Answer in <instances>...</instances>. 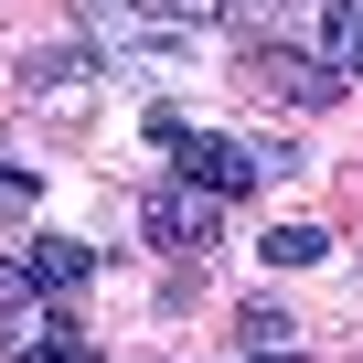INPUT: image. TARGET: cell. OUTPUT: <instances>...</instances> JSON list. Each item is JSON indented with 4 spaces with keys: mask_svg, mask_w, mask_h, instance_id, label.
Wrapping results in <instances>:
<instances>
[{
    "mask_svg": "<svg viewBox=\"0 0 363 363\" xmlns=\"http://www.w3.org/2000/svg\"><path fill=\"white\" fill-rule=\"evenodd\" d=\"M235 342H246V352H289V310L246 299V310H235Z\"/></svg>",
    "mask_w": 363,
    "mask_h": 363,
    "instance_id": "cell-11",
    "label": "cell"
},
{
    "mask_svg": "<svg viewBox=\"0 0 363 363\" xmlns=\"http://www.w3.org/2000/svg\"><path fill=\"white\" fill-rule=\"evenodd\" d=\"M214 214H225V193H203V182H150V193H139V225H150L171 257H193V246L214 235Z\"/></svg>",
    "mask_w": 363,
    "mask_h": 363,
    "instance_id": "cell-2",
    "label": "cell"
},
{
    "mask_svg": "<svg viewBox=\"0 0 363 363\" xmlns=\"http://www.w3.org/2000/svg\"><path fill=\"white\" fill-rule=\"evenodd\" d=\"M320 54L342 75H363V0H331V22H320Z\"/></svg>",
    "mask_w": 363,
    "mask_h": 363,
    "instance_id": "cell-6",
    "label": "cell"
},
{
    "mask_svg": "<svg viewBox=\"0 0 363 363\" xmlns=\"http://www.w3.org/2000/svg\"><path fill=\"white\" fill-rule=\"evenodd\" d=\"M171 160H182V182H203V193H246V182H267V171H289V139H225V128H182L171 139Z\"/></svg>",
    "mask_w": 363,
    "mask_h": 363,
    "instance_id": "cell-1",
    "label": "cell"
},
{
    "mask_svg": "<svg viewBox=\"0 0 363 363\" xmlns=\"http://www.w3.org/2000/svg\"><path fill=\"white\" fill-rule=\"evenodd\" d=\"M86 75H96V65H86V43H43V54L22 65V96H33V107H54V118H75V107H86Z\"/></svg>",
    "mask_w": 363,
    "mask_h": 363,
    "instance_id": "cell-4",
    "label": "cell"
},
{
    "mask_svg": "<svg viewBox=\"0 0 363 363\" xmlns=\"http://www.w3.org/2000/svg\"><path fill=\"white\" fill-rule=\"evenodd\" d=\"M107 11H128V22H171V33H203L225 0H107Z\"/></svg>",
    "mask_w": 363,
    "mask_h": 363,
    "instance_id": "cell-8",
    "label": "cell"
},
{
    "mask_svg": "<svg viewBox=\"0 0 363 363\" xmlns=\"http://www.w3.org/2000/svg\"><path fill=\"white\" fill-rule=\"evenodd\" d=\"M257 257H267V267H320V257H331V235H320V225H278Z\"/></svg>",
    "mask_w": 363,
    "mask_h": 363,
    "instance_id": "cell-10",
    "label": "cell"
},
{
    "mask_svg": "<svg viewBox=\"0 0 363 363\" xmlns=\"http://www.w3.org/2000/svg\"><path fill=\"white\" fill-rule=\"evenodd\" d=\"M43 299V278L22 267V257H0V352H11V331H22V310Z\"/></svg>",
    "mask_w": 363,
    "mask_h": 363,
    "instance_id": "cell-9",
    "label": "cell"
},
{
    "mask_svg": "<svg viewBox=\"0 0 363 363\" xmlns=\"http://www.w3.org/2000/svg\"><path fill=\"white\" fill-rule=\"evenodd\" d=\"M257 86H267L278 107H331L352 75H342L331 54H257Z\"/></svg>",
    "mask_w": 363,
    "mask_h": 363,
    "instance_id": "cell-3",
    "label": "cell"
},
{
    "mask_svg": "<svg viewBox=\"0 0 363 363\" xmlns=\"http://www.w3.org/2000/svg\"><path fill=\"white\" fill-rule=\"evenodd\" d=\"M0 363H96V342H86L75 320H54L43 342H11V352H0Z\"/></svg>",
    "mask_w": 363,
    "mask_h": 363,
    "instance_id": "cell-7",
    "label": "cell"
},
{
    "mask_svg": "<svg viewBox=\"0 0 363 363\" xmlns=\"http://www.w3.org/2000/svg\"><path fill=\"white\" fill-rule=\"evenodd\" d=\"M33 193H43V182H33V171H11V160H0V225H22V214H33Z\"/></svg>",
    "mask_w": 363,
    "mask_h": 363,
    "instance_id": "cell-12",
    "label": "cell"
},
{
    "mask_svg": "<svg viewBox=\"0 0 363 363\" xmlns=\"http://www.w3.org/2000/svg\"><path fill=\"white\" fill-rule=\"evenodd\" d=\"M22 267H33V278H43V289H86V267H96V257H86V246H75V235H43V246H33V257H22Z\"/></svg>",
    "mask_w": 363,
    "mask_h": 363,
    "instance_id": "cell-5",
    "label": "cell"
}]
</instances>
